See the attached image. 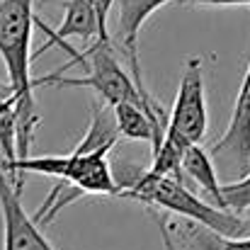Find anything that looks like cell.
Here are the masks:
<instances>
[{
    "label": "cell",
    "mask_w": 250,
    "mask_h": 250,
    "mask_svg": "<svg viewBox=\"0 0 250 250\" xmlns=\"http://www.w3.org/2000/svg\"><path fill=\"white\" fill-rule=\"evenodd\" d=\"M119 141L112 107L95 100L90 104V126L81 139V144L66 156H29L12 163H0L12 182L24 185L29 172L56 177V187L49 192L39 211L32 216L39 229L49 226L56 214L81 197H119V187L114 182L109 153Z\"/></svg>",
    "instance_id": "cell-1"
},
{
    "label": "cell",
    "mask_w": 250,
    "mask_h": 250,
    "mask_svg": "<svg viewBox=\"0 0 250 250\" xmlns=\"http://www.w3.org/2000/svg\"><path fill=\"white\" fill-rule=\"evenodd\" d=\"M68 2L71 0H34V7L44 12H56V10H66Z\"/></svg>",
    "instance_id": "cell-15"
},
{
    "label": "cell",
    "mask_w": 250,
    "mask_h": 250,
    "mask_svg": "<svg viewBox=\"0 0 250 250\" xmlns=\"http://www.w3.org/2000/svg\"><path fill=\"white\" fill-rule=\"evenodd\" d=\"M180 7H231V5H248L250 0H172Z\"/></svg>",
    "instance_id": "cell-12"
},
{
    "label": "cell",
    "mask_w": 250,
    "mask_h": 250,
    "mask_svg": "<svg viewBox=\"0 0 250 250\" xmlns=\"http://www.w3.org/2000/svg\"><path fill=\"white\" fill-rule=\"evenodd\" d=\"M209 129V109H207V87H204V59L189 56L185 61L175 104L167 114L166 136L182 146L202 144Z\"/></svg>",
    "instance_id": "cell-5"
},
{
    "label": "cell",
    "mask_w": 250,
    "mask_h": 250,
    "mask_svg": "<svg viewBox=\"0 0 250 250\" xmlns=\"http://www.w3.org/2000/svg\"><path fill=\"white\" fill-rule=\"evenodd\" d=\"M172 2V0H114L112 7H117V32H114V39L117 44L122 46V51L126 54L129 59V66H131V81L136 85V90L141 92V97L151 104V107H158L161 102L148 92V87L144 83V71H141V61H139V34L146 24V20L158 12L163 5Z\"/></svg>",
    "instance_id": "cell-8"
},
{
    "label": "cell",
    "mask_w": 250,
    "mask_h": 250,
    "mask_svg": "<svg viewBox=\"0 0 250 250\" xmlns=\"http://www.w3.org/2000/svg\"><path fill=\"white\" fill-rule=\"evenodd\" d=\"M221 207L250 221V172L241 180L221 185Z\"/></svg>",
    "instance_id": "cell-11"
},
{
    "label": "cell",
    "mask_w": 250,
    "mask_h": 250,
    "mask_svg": "<svg viewBox=\"0 0 250 250\" xmlns=\"http://www.w3.org/2000/svg\"><path fill=\"white\" fill-rule=\"evenodd\" d=\"M78 66H83L87 76L81 78H54V81H44V78H34V87L42 85H56V87H87L97 95L100 102H104L107 107H114L119 102H131L146 109V114L153 119V124L166 134L167 126V114L163 104L151 107L141 92L136 90V85L131 81V76L122 68V63L114 56V44L112 42H92L85 46V51L78 54Z\"/></svg>",
    "instance_id": "cell-4"
},
{
    "label": "cell",
    "mask_w": 250,
    "mask_h": 250,
    "mask_svg": "<svg viewBox=\"0 0 250 250\" xmlns=\"http://www.w3.org/2000/svg\"><path fill=\"white\" fill-rule=\"evenodd\" d=\"M22 189L0 167V216H2V250H56L42 233L39 224L22 207Z\"/></svg>",
    "instance_id": "cell-7"
},
{
    "label": "cell",
    "mask_w": 250,
    "mask_h": 250,
    "mask_svg": "<svg viewBox=\"0 0 250 250\" xmlns=\"http://www.w3.org/2000/svg\"><path fill=\"white\" fill-rule=\"evenodd\" d=\"M112 114H114V126H117L119 139L146 141V144L153 146V151L161 146V141H163L166 134L153 124V119L146 114L144 107L131 104V102H119V104L112 107Z\"/></svg>",
    "instance_id": "cell-9"
},
{
    "label": "cell",
    "mask_w": 250,
    "mask_h": 250,
    "mask_svg": "<svg viewBox=\"0 0 250 250\" xmlns=\"http://www.w3.org/2000/svg\"><path fill=\"white\" fill-rule=\"evenodd\" d=\"M109 167L114 182L119 187V197L144 204L151 211L172 214L177 219L194 221L224 238H246L250 236V221L236 216L231 211L216 209L214 204L199 199L194 192L185 187L182 180L175 177H158L148 172V167L131 163L124 156L109 158Z\"/></svg>",
    "instance_id": "cell-2"
},
{
    "label": "cell",
    "mask_w": 250,
    "mask_h": 250,
    "mask_svg": "<svg viewBox=\"0 0 250 250\" xmlns=\"http://www.w3.org/2000/svg\"><path fill=\"white\" fill-rule=\"evenodd\" d=\"M182 177H189L192 182H197L202 187V192L209 197V204H214L216 209H224L221 207V182H219V175H216V166H214L209 151L202 144L187 146V151L182 156Z\"/></svg>",
    "instance_id": "cell-10"
},
{
    "label": "cell",
    "mask_w": 250,
    "mask_h": 250,
    "mask_svg": "<svg viewBox=\"0 0 250 250\" xmlns=\"http://www.w3.org/2000/svg\"><path fill=\"white\" fill-rule=\"evenodd\" d=\"M209 156L214 166H219L231 177V182L250 172V63L233 102L231 122L224 136L211 146Z\"/></svg>",
    "instance_id": "cell-6"
},
{
    "label": "cell",
    "mask_w": 250,
    "mask_h": 250,
    "mask_svg": "<svg viewBox=\"0 0 250 250\" xmlns=\"http://www.w3.org/2000/svg\"><path fill=\"white\" fill-rule=\"evenodd\" d=\"M37 22L34 0H0V59L15 92V148L17 161L29 158L39 126L32 78V32Z\"/></svg>",
    "instance_id": "cell-3"
},
{
    "label": "cell",
    "mask_w": 250,
    "mask_h": 250,
    "mask_svg": "<svg viewBox=\"0 0 250 250\" xmlns=\"http://www.w3.org/2000/svg\"><path fill=\"white\" fill-rule=\"evenodd\" d=\"M211 250H250V236H246V238H224V236H219Z\"/></svg>",
    "instance_id": "cell-14"
},
{
    "label": "cell",
    "mask_w": 250,
    "mask_h": 250,
    "mask_svg": "<svg viewBox=\"0 0 250 250\" xmlns=\"http://www.w3.org/2000/svg\"><path fill=\"white\" fill-rule=\"evenodd\" d=\"M148 214H151L153 224L158 226V233H161V241H163V250H177L175 241H172V236H170V231H167L166 214H163V211H151V209H148Z\"/></svg>",
    "instance_id": "cell-13"
}]
</instances>
